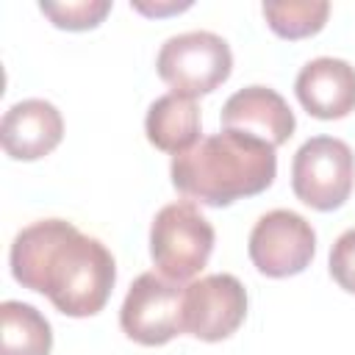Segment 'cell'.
I'll return each instance as SVG.
<instances>
[{
    "label": "cell",
    "instance_id": "9a60e30c",
    "mask_svg": "<svg viewBox=\"0 0 355 355\" xmlns=\"http://www.w3.org/2000/svg\"><path fill=\"white\" fill-rule=\"evenodd\" d=\"M42 14L64 31H89L97 28L111 11V0H72V3H39Z\"/></svg>",
    "mask_w": 355,
    "mask_h": 355
},
{
    "label": "cell",
    "instance_id": "7a4b0ae2",
    "mask_svg": "<svg viewBox=\"0 0 355 355\" xmlns=\"http://www.w3.org/2000/svg\"><path fill=\"white\" fill-rule=\"evenodd\" d=\"M172 186L211 208H225L241 197L266 191L277 175L275 147L252 133L222 128L194 147L172 155Z\"/></svg>",
    "mask_w": 355,
    "mask_h": 355
},
{
    "label": "cell",
    "instance_id": "5bb4252c",
    "mask_svg": "<svg viewBox=\"0 0 355 355\" xmlns=\"http://www.w3.org/2000/svg\"><path fill=\"white\" fill-rule=\"evenodd\" d=\"M261 11L277 36L305 39L324 28L330 3L327 0H266Z\"/></svg>",
    "mask_w": 355,
    "mask_h": 355
},
{
    "label": "cell",
    "instance_id": "9c48e42d",
    "mask_svg": "<svg viewBox=\"0 0 355 355\" xmlns=\"http://www.w3.org/2000/svg\"><path fill=\"white\" fill-rule=\"evenodd\" d=\"M64 139L61 111L42 97H28L14 103L3 114L0 141L14 161H39L50 155Z\"/></svg>",
    "mask_w": 355,
    "mask_h": 355
},
{
    "label": "cell",
    "instance_id": "6da1fadb",
    "mask_svg": "<svg viewBox=\"0 0 355 355\" xmlns=\"http://www.w3.org/2000/svg\"><path fill=\"white\" fill-rule=\"evenodd\" d=\"M8 263L19 286L44 294L55 311L75 319L100 313L116 283L111 250L67 219L22 227L11 241Z\"/></svg>",
    "mask_w": 355,
    "mask_h": 355
},
{
    "label": "cell",
    "instance_id": "7c38bea8",
    "mask_svg": "<svg viewBox=\"0 0 355 355\" xmlns=\"http://www.w3.org/2000/svg\"><path fill=\"white\" fill-rule=\"evenodd\" d=\"M144 133L147 141L164 153L180 155L189 147H194L200 136V108L194 97L169 92L150 103L144 116Z\"/></svg>",
    "mask_w": 355,
    "mask_h": 355
},
{
    "label": "cell",
    "instance_id": "277c9868",
    "mask_svg": "<svg viewBox=\"0 0 355 355\" xmlns=\"http://www.w3.org/2000/svg\"><path fill=\"white\" fill-rule=\"evenodd\" d=\"M155 69L161 80L172 86V92L200 97L230 78L233 53L230 44L214 31H186L161 44Z\"/></svg>",
    "mask_w": 355,
    "mask_h": 355
},
{
    "label": "cell",
    "instance_id": "52a82bcc",
    "mask_svg": "<svg viewBox=\"0 0 355 355\" xmlns=\"http://www.w3.org/2000/svg\"><path fill=\"white\" fill-rule=\"evenodd\" d=\"M247 252L266 277H291L308 269L316 252L313 225L288 208L266 211L250 230Z\"/></svg>",
    "mask_w": 355,
    "mask_h": 355
},
{
    "label": "cell",
    "instance_id": "8992f818",
    "mask_svg": "<svg viewBox=\"0 0 355 355\" xmlns=\"http://www.w3.org/2000/svg\"><path fill=\"white\" fill-rule=\"evenodd\" d=\"M183 291L178 280L161 272H141L119 308V327L144 347H161L183 333Z\"/></svg>",
    "mask_w": 355,
    "mask_h": 355
},
{
    "label": "cell",
    "instance_id": "30bf717a",
    "mask_svg": "<svg viewBox=\"0 0 355 355\" xmlns=\"http://www.w3.org/2000/svg\"><path fill=\"white\" fill-rule=\"evenodd\" d=\"M219 119H222V128L252 133V136L269 141L275 150L280 144H286L297 128V119H294V111L288 108V103L275 89L261 86V83L233 92L225 100Z\"/></svg>",
    "mask_w": 355,
    "mask_h": 355
},
{
    "label": "cell",
    "instance_id": "2e32d148",
    "mask_svg": "<svg viewBox=\"0 0 355 355\" xmlns=\"http://www.w3.org/2000/svg\"><path fill=\"white\" fill-rule=\"evenodd\" d=\"M330 275L344 291L355 294V227L344 230L333 241V247H330Z\"/></svg>",
    "mask_w": 355,
    "mask_h": 355
},
{
    "label": "cell",
    "instance_id": "8fae6325",
    "mask_svg": "<svg viewBox=\"0 0 355 355\" xmlns=\"http://www.w3.org/2000/svg\"><path fill=\"white\" fill-rule=\"evenodd\" d=\"M297 100L316 119H341L355 111V67L344 58H311L294 80Z\"/></svg>",
    "mask_w": 355,
    "mask_h": 355
},
{
    "label": "cell",
    "instance_id": "4fadbf2b",
    "mask_svg": "<svg viewBox=\"0 0 355 355\" xmlns=\"http://www.w3.org/2000/svg\"><path fill=\"white\" fill-rule=\"evenodd\" d=\"M0 319H3L0 355H50L53 327L33 305L19 300H6L0 305Z\"/></svg>",
    "mask_w": 355,
    "mask_h": 355
},
{
    "label": "cell",
    "instance_id": "3957f363",
    "mask_svg": "<svg viewBox=\"0 0 355 355\" xmlns=\"http://www.w3.org/2000/svg\"><path fill=\"white\" fill-rule=\"evenodd\" d=\"M214 225L191 200L164 205L150 225V258L169 280L194 277L214 252Z\"/></svg>",
    "mask_w": 355,
    "mask_h": 355
},
{
    "label": "cell",
    "instance_id": "ba28073f",
    "mask_svg": "<svg viewBox=\"0 0 355 355\" xmlns=\"http://www.w3.org/2000/svg\"><path fill=\"white\" fill-rule=\"evenodd\" d=\"M247 316V288L236 275L216 272L191 280L183 291V333L200 341L230 338Z\"/></svg>",
    "mask_w": 355,
    "mask_h": 355
},
{
    "label": "cell",
    "instance_id": "5b68a950",
    "mask_svg": "<svg viewBox=\"0 0 355 355\" xmlns=\"http://www.w3.org/2000/svg\"><path fill=\"white\" fill-rule=\"evenodd\" d=\"M355 186V153L344 139L313 136L300 144L291 161V189L313 211L341 208Z\"/></svg>",
    "mask_w": 355,
    "mask_h": 355
},
{
    "label": "cell",
    "instance_id": "e0dca14e",
    "mask_svg": "<svg viewBox=\"0 0 355 355\" xmlns=\"http://www.w3.org/2000/svg\"><path fill=\"white\" fill-rule=\"evenodd\" d=\"M130 6H133L136 11H141V14H147V17H164V14L186 11L191 3H189V0H183V3H178V0H169V3H144V0H133Z\"/></svg>",
    "mask_w": 355,
    "mask_h": 355
}]
</instances>
